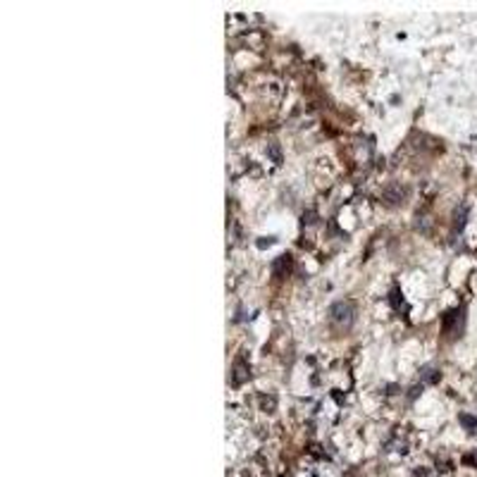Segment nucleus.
<instances>
[{
  "instance_id": "7ed1b4c3",
  "label": "nucleus",
  "mask_w": 477,
  "mask_h": 477,
  "mask_svg": "<svg viewBox=\"0 0 477 477\" xmlns=\"http://www.w3.org/2000/svg\"><path fill=\"white\" fill-rule=\"evenodd\" d=\"M403 194H406V191H403L399 184H394V186H389L387 191H384V198H387L389 203H399L403 198Z\"/></svg>"
},
{
  "instance_id": "20e7f679",
  "label": "nucleus",
  "mask_w": 477,
  "mask_h": 477,
  "mask_svg": "<svg viewBox=\"0 0 477 477\" xmlns=\"http://www.w3.org/2000/svg\"><path fill=\"white\" fill-rule=\"evenodd\" d=\"M420 377H422V382H437L439 380V372H437L434 367H422L420 370Z\"/></svg>"
},
{
  "instance_id": "f257e3e1",
  "label": "nucleus",
  "mask_w": 477,
  "mask_h": 477,
  "mask_svg": "<svg viewBox=\"0 0 477 477\" xmlns=\"http://www.w3.org/2000/svg\"><path fill=\"white\" fill-rule=\"evenodd\" d=\"M329 318H332L339 327H351L353 320H356V308H353V303H348V301H337V303H332V308H329Z\"/></svg>"
},
{
  "instance_id": "39448f33",
  "label": "nucleus",
  "mask_w": 477,
  "mask_h": 477,
  "mask_svg": "<svg viewBox=\"0 0 477 477\" xmlns=\"http://www.w3.org/2000/svg\"><path fill=\"white\" fill-rule=\"evenodd\" d=\"M461 425H465L470 432H477V418H472V415H461Z\"/></svg>"
},
{
  "instance_id": "f03ea898",
  "label": "nucleus",
  "mask_w": 477,
  "mask_h": 477,
  "mask_svg": "<svg viewBox=\"0 0 477 477\" xmlns=\"http://www.w3.org/2000/svg\"><path fill=\"white\" fill-rule=\"evenodd\" d=\"M291 270V256L286 253V256H279L272 263V275L275 277H286V272Z\"/></svg>"
}]
</instances>
